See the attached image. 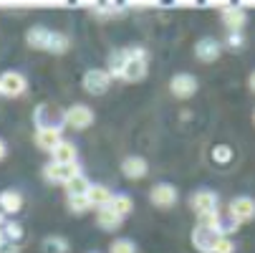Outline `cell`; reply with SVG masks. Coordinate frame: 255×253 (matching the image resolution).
I'll return each mask as SVG.
<instances>
[{
  "mask_svg": "<svg viewBox=\"0 0 255 253\" xmlns=\"http://www.w3.org/2000/svg\"><path fill=\"white\" fill-rule=\"evenodd\" d=\"M51 162H58V165H68V162H76V157H79V152H76V144L74 142H68V139H61L56 147H53V152H51Z\"/></svg>",
  "mask_w": 255,
  "mask_h": 253,
  "instance_id": "cell-15",
  "label": "cell"
},
{
  "mask_svg": "<svg viewBox=\"0 0 255 253\" xmlns=\"http://www.w3.org/2000/svg\"><path fill=\"white\" fill-rule=\"evenodd\" d=\"M71 48V38L66 33H53L51 30V38H48V53H56V56H61V53H66Z\"/></svg>",
  "mask_w": 255,
  "mask_h": 253,
  "instance_id": "cell-25",
  "label": "cell"
},
{
  "mask_svg": "<svg viewBox=\"0 0 255 253\" xmlns=\"http://www.w3.org/2000/svg\"><path fill=\"white\" fill-rule=\"evenodd\" d=\"M68 210L76 213V215H84V213L91 210V203L86 200V195L84 198H68Z\"/></svg>",
  "mask_w": 255,
  "mask_h": 253,
  "instance_id": "cell-29",
  "label": "cell"
},
{
  "mask_svg": "<svg viewBox=\"0 0 255 253\" xmlns=\"http://www.w3.org/2000/svg\"><path fill=\"white\" fill-rule=\"evenodd\" d=\"M220 18H223V23L228 25V30L240 33V30L245 28V23H248V10H243L240 5H230V3H225V5L220 8Z\"/></svg>",
  "mask_w": 255,
  "mask_h": 253,
  "instance_id": "cell-11",
  "label": "cell"
},
{
  "mask_svg": "<svg viewBox=\"0 0 255 253\" xmlns=\"http://www.w3.org/2000/svg\"><path fill=\"white\" fill-rule=\"evenodd\" d=\"M149 200H152L154 208L169 210V208L177 203V188L169 185V183H159V185H154V188L149 190Z\"/></svg>",
  "mask_w": 255,
  "mask_h": 253,
  "instance_id": "cell-9",
  "label": "cell"
},
{
  "mask_svg": "<svg viewBox=\"0 0 255 253\" xmlns=\"http://www.w3.org/2000/svg\"><path fill=\"white\" fill-rule=\"evenodd\" d=\"M112 81H114V79L109 76V71H106V68H89L86 74H84V79H81L86 94H91V96H101V94H106L109 89H112Z\"/></svg>",
  "mask_w": 255,
  "mask_h": 253,
  "instance_id": "cell-4",
  "label": "cell"
},
{
  "mask_svg": "<svg viewBox=\"0 0 255 253\" xmlns=\"http://www.w3.org/2000/svg\"><path fill=\"white\" fill-rule=\"evenodd\" d=\"M5 243V233H3V228H0V246Z\"/></svg>",
  "mask_w": 255,
  "mask_h": 253,
  "instance_id": "cell-37",
  "label": "cell"
},
{
  "mask_svg": "<svg viewBox=\"0 0 255 253\" xmlns=\"http://www.w3.org/2000/svg\"><path fill=\"white\" fill-rule=\"evenodd\" d=\"M79 175H81V167L76 162H68V165L48 162V165H43V180L51 183V185H66L74 177H79Z\"/></svg>",
  "mask_w": 255,
  "mask_h": 253,
  "instance_id": "cell-3",
  "label": "cell"
},
{
  "mask_svg": "<svg viewBox=\"0 0 255 253\" xmlns=\"http://www.w3.org/2000/svg\"><path fill=\"white\" fill-rule=\"evenodd\" d=\"M210 157H212L215 165H230L233 162V147H228V144H215Z\"/></svg>",
  "mask_w": 255,
  "mask_h": 253,
  "instance_id": "cell-26",
  "label": "cell"
},
{
  "mask_svg": "<svg viewBox=\"0 0 255 253\" xmlns=\"http://www.w3.org/2000/svg\"><path fill=\"white\" fill-rule=\"evenodd\" d=\"M63 124H68L71 129L76 132H84L94 124V109L86 104H74L66 109V117H63Z\"/></svg>",
  "mask_w": 255,
  "mask_h": 253,
  "instance_id": "cell-5",
  "label": "cell"
},
{
  "mask_svg": "<svg viewBox=\"0 0 255 253\" xmlns=\"http://www.w3.org/2000/svg\"><path fill=\"white\" fill-rule=\"evenodd\" d=\"M41 248L43 253H71V243L63 236H46Z\"/></svg>",
  "mask_w": 255,
  "mask_h": 253,
  "instance_id": "cell-23",
  "label": "cell"
},
{
  "mask_svg": "<svg viewBox=\"0 0 255 253\" xmlns=\"http://www.w3.org/2000/svg\"><path fill=\"white\" fill-rule=\"evenodd\" d=\"M215 253H235L233 238H223V236H220V241H217V246H215Z\"/></svg>",
  "mask_w": 255,
  "mask_h": 253,
  "instance_id": "cell-31",
  "label": "cell"
},
{
  "mask_svg": "<svg viewBox=\"0 0 255 253\" xmlns=\"http://www.w3.org/2000/svg\"><path fill=\"white\" fill-rule=\"evenodd\" d=\"M147 172H149V165H147V160H144V157H136V155L124 157L122 175L127 180H141V177H147Z\"/></svg>",
  "mask_w": 255,
  "mask_h": 253,
  "instance_id": "cell-14",
  "label": "cell"
},
{
  "mask_svg": "<svg viewBox=\"0 0 255 253\" xmlns=\"http://www.w3.org/2000/svg\"><path fill=\"white\" fill-rule=\"evenodd\" d=\"M220 53H223V46H220V41H215V38H200L197 43H195V56L202 61V63H215L217 58H220Z\"/></svg>",
  "mask_w": 255,
  "mask_h": 253,
  "instance_id": "cell-13",
  "label": "cell"
},
{
  "mask_svg": "<svg viewBox=\"0 0 255 253\" xmlns=\"http://www.w3.org/2000/svg\"><path fill=\"white\" fill-rule=\"evenodd\" d=\"M3 226H5V213L0 210V228H3Z\"/></svg>",
  "mask_w": 255,
  "mask_h": 253,
  "instance_id": "cell-36",
  "label": "cell"
},
{
  "mask_svg": "<svg viewBox=\"0 0 255 253\" xmlns=\"http://www.w3.org/2000/svg\"><path fill=\"white\" fill-rule=\"evenodd\" d=\"M0 253H20V246H18V243H10V241H5L3 246H0Z\"/></svg>",
  "mask_w": 255,
  "mask_h": 253,
  "instance_id": "cell-33",
  "label": "cell"
},
{
  "mask_svg": "<svg viewBox=\"0 0 255 253\" xmlns=\"http://www.w3.org/2000/svg\"><path fill=\"white\" fill-rule=\"evenodd\" d=\"M190 208H192L197 215L220 210V208H217V193H212V190H197V193H192V195H190Z\"/></svg>",
  "mask_w": 255,
  "mask_h": 253,
  "instance_id": "cell-12",
  "label": "cell"
},
{
  "mask_svg": "<svg viewBox=\"0 0 255 253\" xmlns=\"http://www.w3.org/2000/svg\"><path fill=\"white\" fill-rule=\"evenodd\" d=\"M5 157H8V144L0 139V160H5Z\"/></svg>",
  "mask_w": 255,
  "mask_h": 253,
  "instance_id": "cell-34",
  "label": "cell"
},
{
  "mask_svg": "<svg viewBox=\"0 0 255 253\" xmlns=\"http://www.w3.org/2000/svg\"><path fill=\"white\" fill-rule=\"evenodd\" d=\"M240 221H235L233 218V215L228 213V210H220V213H217V221H215V231L217 233H220L223 238H230L235 231H240Z\"/></svg>",
  "mask_w": 255,
  "mask_h": 253,
  "instance_id": "cell-19",
  "label": "cell"
},
{
  "mask_svg": "<svg viewBox=\"0 0 255 253\" xmlns=\"http://www.w3.org/2000/svg\"><path fill=\"white\" fill-rule=\"evenodd\" d=\"M190 241H192V248L197 253H215V246L220 241V233L215 228H207V226H195L192 233H190Z\"/></svg>",
  "mask_w": 255,
  "mask_h": 253,
  "instance_id": "cell-6",
  "label": "cell"
},
{
  "mask_svg": "<svg viewBox=\"0 0 255 253\" xmlns=\"http://www.w3.org/2000/svg\"><path fill=\"white\" fill-rule=\"evenodd\" d=\"M248 86H250V91L255 94V71H253V74H250V79H248Z\"/></svg>",
  "mask_w": 255,
  "mask_h": 253,
  "instance_id": "cell-35",
  "label": "cell"
},
{
  "mask_svg": "<svg viewBox=\"0 0 255 253\" xmlns=\"http://www.w3.org/2000/svg\"><path fill=\"white\" fill-rule=\"evenodd\" d=\"M124 56H127V63L122 68V81L127 84H136L141 81L144 76H147V71H149V53L147 48H141V46H129L124 48Z\"/></svg>",
  "mask_w": 255,
  "mask_h": 253,
  "instance_id": "cell-1",
  "label": "cell"
},
{
  "mask_svg": "<svg viewBox=\"0 0 255 253\" xmlns=\"http://www.w3.org/2000/svg\"><path fill=\"white\" fill-rule=\"evenodd\" d=\"M109 208H112L117 215H122V218H127V215L134 210V200L127 195V193H119L112 198V203H109Z\"/></svg>",
  "mask_w": 255,
  "mask_h": 253,
  "instance_id": "cell-24",
  "label": "cell"
},
{
  "mask_svg": "<svg viewBox=\"0 0 255 253\" xmlns=\"http://www.w3.org/2000/svg\"><path fill=\"white\" fill-rule=\"evenodd\" d=\"M228 213L233 215L235 221L248 223V221H253V218H255V200H253L250 195H238V198H233V203H230Z\"/></svg>",
  "mask_w": 255,
  "mask_h": 253,
  "instance_id": "cell-10",
  "label": "cell"
},
{
  "mask_svg": "<svg viewBox=\"0 0 255 253\" xmlns=\"http://www.w3.org/2000/svg\"><path fill=\"white\" fill-rule=\"evenodd\" d=\"M109 253H136V243L129 238H117L109 246Z\"/></svg>",
  "mask_w": 255,
  "mask_h": 253,
  "instance_id": "cell-28",
  "label": "cell"
},
{
  "mask_svg": "<svg viewBox=\"0 0 255 253\" xmlns=\"http://www.w3.org/2000/svg\"><path fill=\"white\" fill-rule=\"evenodd\" d=\"M253 124H255V112H253Z\"/></svg>",
  "mask_w": 255,
  "mask_h": 253,
  "instance_id": "cell-38",
  "label": "cell"
},
{
  "mask_svg": "<svg viewBox=\"0 0 255 253\" xmlns=\"http://www.w3.org/2000/svg\"><path fill=\"white\" fill-rule=\"evenodd\" d=\"M63 139L61 129H38L35 132V144L43 150V152H53V147Z\"/></svg>",
  "mask_w": 255,
  "mask_h": 253,
  "instance_id": "cell-21",
  "label": "cell"
},
{
  "mask_svg": "<svg viewBox=\"0 0 255 253\" xmlns=\"http://www.w3.org/2000/svg\"><path fill=\"white\" fill-rule=\"evenodd\" d=\"M3 233H5V241H10V243H18L20 238H23V226H18V223H5L3 226Z\"/></svg>",
  "mask_w": 255,
  "mask_h": 253,
  "instance_id": "cell-30",
  "label": "cell"
},
{
  "mask_svg": "<svg viewBox=\"0 0 255 253\" xmlns=\"http://www.w3.org/2000/svg\"><path fill=\"white\" fill-rule=\"evenodd\" d=\"M63 117H66V109L56 104H38L33 112V122L38 129H63Z\"/></svg>",
  "mask_w": 255,
  "mask_h": 253,
  "instance_id": "cell-2",
  "label": "cell"
},
{
  "mask_svg": "<svg viewBox=\"0 0 255 253\" xmlns=\"http://www.w3.org/2000/svg\"><path fill=\"white\" fill-rule=\"evenodd\" d=\"M124 13H127V5H117V3H106V5L94 8V15H99V18H117Z\"/></svg>",
  "mask_w": 255,
  "mask_h": 253,
  "instance_id": "cell-27",
  "label": "cell"
},
{
  "mask_svg": "<svg viewBox=\"0 0 255 253\" xmlns=\"http://www.w3.org/2000/svg\"><path fill=\"white\" fill-rule=\"evenodd\" d=\"M96 223H99V228L101 231H119L122 228V223H124V218L122 215H117L112 208H99L96 210Z\"/></svg>",
  "mask_w": 255,
  "mask_h": 253,
  "instance_id": "cell-16",
  "label": "cell"
},
{
  "mask_svg": "<svg viewBox=\"0 0 255 253\" xmlns=\"http://www.w3.org/2000/svg\"><path fill=\"white\" fill-rule=\"evenodd\" d=\"M89 253H99V251H89Z\"/></svg>",
  "mask_w": 255,
  "mask_h": 253,
  "instance_id": "cell-39",
  "label": "cell"
},
{
  "mask_svg": "<svg viewBox=\"0 0 255 253\" xmlns=\"http://www.w3.org/2000/svg\"><path fill=\"white\" fill-rule=\"evenodd\" d=\"M197 89H200V84H197V79L192 74H174L169 79V91H172L174 99H182V101L192 99L197 94Z\"/></svg>",
  "mask_w": 255,
  "mask_h": 253,
  "instance_id": "cell-8",
  "label": "cell"
},
{
  "mask_svg": "<svg viewBox=\"0 0 255 253\" xmlns=\"http://www.w3.org/2000/svg\"><path fill=\"white\" fill-rule=\"evenodd\" d=\"M228 46H230V48H243V46H245L243 33H235V30H230V33H228Z\"/></svg>",
  "mask_w": 255,
  "mask_h": 253,
  "instance_id": "cell-32",
  "label": "cell"
},
{
  "mask_svg": "<svg viewBox=\"0 0 255 253\" xmlns=\"http://www.w3.org/2000/svg\"><path fill=\"white\" fill-rule=\"evenodd\" d=\"M23 208V195L18 190H3L0 193V210L5 215H15Z\"/></svg>",
  "mask_w": 255,
  "mask_h": 253,
  "instance_id": "cell-20",
  "label": "cell"
},
{
  "mask_svg": "<svg viewBox=\"0 0 255 253\" xmlns=\"http://www.w3.org/2000/svg\"><path fill=\"white\" fill-rule=\"evenodd\" d=\"M48 38H51V30L43 28V25H33V28H28V33H25L28 46L35 48V51H46V48H48Z\"/></svg>",
  "mask_w": 255,
  "mask_h": 253,
  "instance_id": "cell-17",
  "label": "cell"
},
{
  "mask_svg": "<svg viewBox=\"0 0 255 253\" xmlns=\"http://www.w3.org/2000/svg\"><path fill=\"white\" fill-rule=\"evenodd\" d=\"M28 89V81L23 74L18 71H3L0 74V96L5 99H15V96H23Z\"/></svg>",
  "mask_w": 255,
  "mask_h": 253,
  "instance_id": "cell-7",
  "label": "cell"
},
{
  "mask_svg": "<svg viewBox=\"0 0 255 253\" xmlns=\"http://www.w3.org/2000/svg\"><path fill=\"white\" fill-rule=\"evenodd\" d=\"M63 188H66V195H68V198H84V195L89 193L91 183H89V177L81 172L79 177H74V180H71V183H66Z\"/></svg>",
  "mask_w": 255,
  "mask_h": 253,
  "instance_id": "cell-22",
  "label": "cell"
},
{
  "mask_svg": "<svg viewBox=\"0 0 255 253\" xmlns=\"http://www.w3.org/2000/svg\"><path fill=\"white\" fill-rule=\"evenodd\" d=\"M112 198H114V193L109 190L106 185H94L91 183V188H89V193H86V200L91 203V208H106L109 203H112Z\"/></svg>",
  "mask_w": 255,
  "mask_h": 253,
  "instance_id": "cell-18",
  "label": "cell"
}]
</instances>
